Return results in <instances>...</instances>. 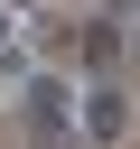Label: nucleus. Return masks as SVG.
<instances>
[{
    "label": "nucleus",
    "instance_id": "f257e3e1",
    "mask_svg": "<svg viewBox=\"0 0 140 149\" xmlns=\"http://www.w3.org/2000/svg\"><path fill=\"white\" fill-rule=\"evenodd\" d=\"M19 102H28L47 130H75V93H65L56 74H19Z\"/></svg>",
    "mask_w": 140,
    "mask_h": 149
},
{
    "label": "nucleus",
    "instance_id": "f03ea898",
    "mask_svg": "<svg viewBox=\"0 0 140 149\" xmlns=\"http://www.w3.org/2000/svg\"><path fill=\"white\" fill-rule=\"evenodd\" d=\"M75 121H84V130H93V140H121V130H131V102H121V84H93V93H84V112H75Z\"/></svg>",
    "mask_w": 140,
    "mask_h": 149
}]
</instances>
